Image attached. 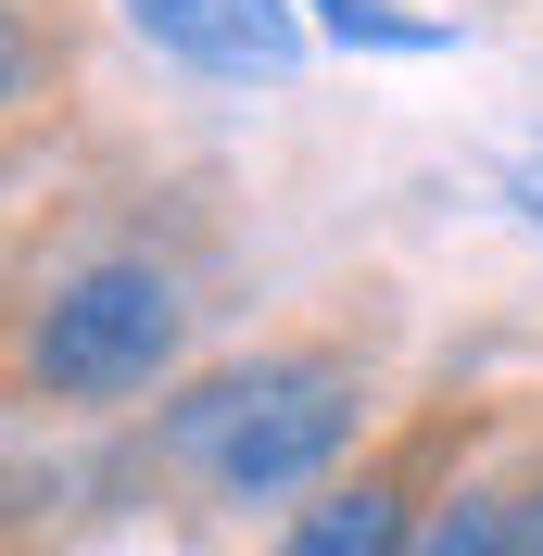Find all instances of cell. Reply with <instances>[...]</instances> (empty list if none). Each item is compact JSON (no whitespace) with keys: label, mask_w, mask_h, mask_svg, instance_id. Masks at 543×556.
I'll use <instances>...</instances> for the list:
<instances>
[{"label":"cell","mask_w":543,"mask_h":556,"mask_svg":"<svg viewBox=\"0 0 543 556\" xmlns=\"http://www.w3.org/2000/svg\"><path fill=\"white\" fill-rule=\"evenodd\" d=\"M531 556H543V481H531Z\"/></svg>","instance_id":"ba28073f"},{"label":"cell","mask_w":543,"mask_h":556,"mask_svg":"<svg viewBox=\"0 0 543 556\" xmlns=\"http://www.w3.org/2000/svg\"><path fill=\"white\" fill-rule=\"evenodd\" d=\"M190 354V291L152 253H89L26 304V392L38 405H127Z\"/></svg>","instance_id":"7a4b0ae2"},{"label":"cell","mask_w":543,"mask_h":556,"mask_svg":"<svg viewBox=\"0 0 543 556\" xmlns=\"http://www.w3.org/2000/svg\"><path fill=\"white\" fill-rule=\"evenodd\" d=\"M506 203H518V215H531V228H543V127L518 139V152H506Z\"/></svg>","instance_id":"52a82bcc"},{"label":"cell","mask_w":543,"mask_h":556,"mask_svg":"<svg viewBox=\"0 0 543 556\" xmlns=\"http://www.w3.org/2000/svg\"><path fill=\"white\" fill-rule=\"evenodd\" d=\"M354 430H367V367L329 342H266L177 392L152 417V455L177 481H203L215 506H291V493L341 481Z\"/></svg>","instance_id":"6da1fadb"},{"label":"cell","mask_w":543,"mask_h":556,"mask_svg":"<svg viewBox=\"0 0 543 556\" xmlns=\"http://www.w3.org/2000/svg\"><path fill=\"white\" fill-rule=\"evenodd\" d=\"M165 64L190 76H291L304 64V26H291V0H114Z\"/></svg>","instance_id":"277c9868"},{"label":"cell","mask_w":543,"mask_h":556,"mask_svg":"<svg viewBox=\"0 0 543 556\" xmlns=\"http://www.w3.org/2000/svg\"><path fill=\"white\" fill-rule=\"evenodd\" d=\"M405 556H531V481H455L430 493Z\"/></svg>","instance_id":"5b68a950"},{"label":"cell","mask_w":543,"mask_h":556,"mask_svg":"<svg viewBox=\"0 0 543 556\" xmlns=\"http://www.w3.org/2000/svg\"><path fill=\"white\" fill-rule=\"evenodd\" d=\"M455 443V417H430L405 455H367V468H341L329 493H304V519L278 531L266 556H405L417 519H430V455Z\"/></svg>","instance_id":"3957f363"},{"label":"cell","mask_w":543,"mask_h":556,"mask_svg":"<svg viewBox=\"0 0 543 556\" xmlns=\"http://www.w3.org/2000/svg\"><path fill=\"white\" fill-rule=\"evenodd\" d=\"M316 26L341 38V51H442V13H392V0H316Z\"/></svg>","instance_id":"8992f818"}]
</instances>
